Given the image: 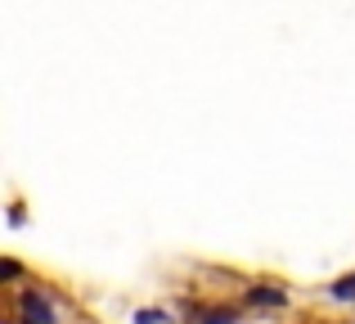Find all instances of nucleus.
<instances>
[{"label": "nucleus", "mask_w": 355, "mask_h": 324, "mask_svg": "<svg viewBox=\"0 0 355 324\" xmlns=\"http://www.w3.org/2000/svg\"><path fill=\"white\" fill-rule=\"evenodd\" d=\"M18 311H23V324H59L54 320V307L41 289H23L18 293Z\"/></svg>", "instance_id": "obj_1"}, {"label": "nucleus", "mask_w": 355, "mask_h": 324, "mask_svg": "<svg viewBox=\"0 0 355 324\" xmlns=\"http://www.w3.org/2000/svg\"><path fill=\"white\" fill-rule=\"evenodd\" d=\"M248 302L252 307H288V289H279V284H252Z\"/></svg>", "instance_id": "obj_2"}, {"label": "nucleus", "mask_w": 355, "mask_h": 324, "mask_svg": "<svg viewBox=\"0 0 355 324\" xmlns=\"http://www.w3.org/2000/svg\"><path fill=\"white\" fill-rule=\"evenodd\" d=\"M329 298H333V302H342V307H347V302H355V271L329 284Z\"/></svg>", "instance_id": "obj_3"}, {"label": "nucleus", "mask_w": 355, "mask_h": 324, "mask_svg": "<svg viewBox=\"0 0 355 324\" xmlns=\"http://www.w3.org/2000/svg\"><path fill=\"white\" fill-rule=\"evenodd\" d=\"M202 324H239V311H230V307H220V311H202L198 316Z\"/></svg>", "instance_id": "obj_4"}, {"label": "nucleus", "mask_w": 355, "mask_h": 324, "mask_svg": "<svg viewBox=\"0 0 355 324\" xmlns=\"http://www.w3.org/2000/svg\"><path fill=\"white\" fill-rule=\"evenodd\" d=\"M130 324H162V311H135Z\"/></svg>", "instance_id": "obj_5"}, {"label": "nucleus", "mask_w": 355, "mask_h": 324, "mask_svg": "<svg viewBox=\"0 0 355 324\" xmlns=\"http://www.w3.org/2000/svg\"><path fill=\"white\" fill-rule=\"evenodd\" d=\"M18 275H23V271H18V262H0V280H18Z\"/></svg>", "instance_id": "obj_6"}, {"label": "nucleus", "mask_w": 355, "mask_h": 324, "mask_svg": "<svg viewBox=\"0 0 355 324\" xmlns=\"http://www.w3.org/2000/svg\"><path fill=\"white\" fill-rule=\"evenodd\" d=\"M14 324H23V320H14Z\"/></svg>", "instance_id": "obj_7"}]
</instances>
